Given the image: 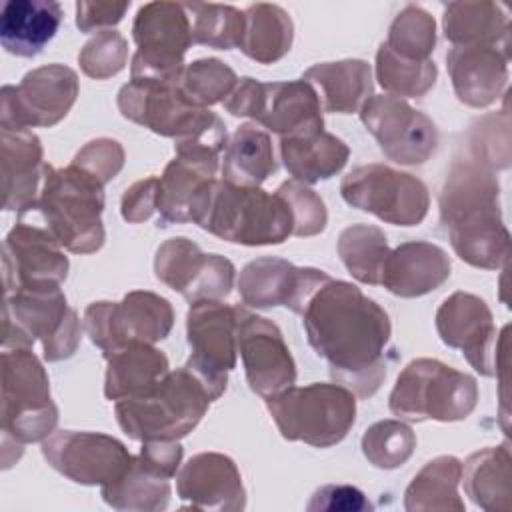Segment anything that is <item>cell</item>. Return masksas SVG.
<instances>
[{"label": "cell", "instance_id": "cell-1", "mask_svg": "<svg viewBox=\"0 0 512 512\" xmlns=\"http://www.w3.org/2000/svg\"><path fill=\"white\" fill-rule=\"evenodd\" d=\"M314 352L328 362L336 384L370 398L386 378L384 350L392 334L386 310L358 286L332 276L300 312Z\"/></svg>", "mask_w": 512, "mask_h": 512}, {"label": "cell", "instance_id": "cell-2", "mask_svg": "<svg viewBox=\"0 0 512 512\" xmlns=\"http://www.w3.org/2000/svg\"><path fill=\"white\" fill-rule=\"evenodd\" d=\"M440 224L454 252L470 266L496 270L508 262L510 234L502 222L496 172L474 158H456L440 192Z\"/></svg>", "mask_w": 512, "mask_h": 512}, {"label": "cell", "instance_id": "cell-3", "mask_svg": "<svg viewBox=\"0 0 512 512\" xmlns=\"http://www.w3.org/2000/svg\"><path fill=\"white\" fill-rule=\"evenodd\" d=\"M102 210L104 184L70 162L66 168L46 164L36 204L18 214L42 224L68 252L92 254L106 240Z\"/></svg>", "mask_w": 512, "mask_h": 512}, {"label": "cell", "instance_id": "cell-4", "mask_svg": "<svg viewBox=\"0 0 512 512\" xmlns=\"http://www.w3.org/2000/svg\"><path fill=\"white\" fill-rule=\"evenodd\" d=\"M194 224L226 242L244 246L282 244L292 236V214L278 194L224 180H214Z\"/></svg>", "mask_w": 512, "mask_h": 512}, {"label": "cell", "instance_id": "cell-5", "mask_svg": "<svg viewBox=\"0 0 512 512\" xmlns=\"http://www.w3.org/2000/svg\"><path fill=\"white\" fill-rule=\"evenodd\" d=\"M210 402L198 376L182 366L170 370L152 390L118 400L114 412L132 440H180L198 426Z\"/></svg>", "mask_w": 512, "mask_h": 512}, {"label": "cell", "instance_id": "cell-6", "mask_svg": "<svg viewBox=\"0 0 512 512\" xmlns=\"http://www.w3.org/2000/svg\"><path fill=\"white\" fill-rule=\"evenodd\" d=\"M2 318V350L32 348L40 340L44 360L58 362L70 358L82 340L80 318L68 306L60 286L22 288L4 294Z\"/></svg>", "mask_w": 512, "mask_h": 512}, {"label": "cell", "instance_id": "cell-7", "mask_svg": "<svg viewBox=\"0 0 512 512\" xmlns=\"http://www.w3.org/2000/svg\"><path fill=\"white\" fill-rule=\"evenodd\" d=\"M478 404L474 376L434 358L412 360L396 378L390 392V412L410 422H456Z\"/></svg>", "mask_w": 512, "mask_h": 512}, {"label": "cell", "instance_id": "cell-8", "mask_svg": "<svg viewBox=\"0 0 512 512\" xmlns=\"http://www.w3.org/2000/svg\"><path fill=\"white\" fill-rule=\"evenodd\" d=\"M266 408L282 438L316 448L342 442L356 420V396L342 384L290 386L268 398Z\"/></svg>", "mask_w": 512, "mask_h": 512}, {"label": "cell", "instance_id": "cell-9", "mask_svg": "<svg viewBox=\"0 0 512 512\" xmlns=\"http://www.w3.org/2000/svg\"><path fill=\"white\" fill-rule=\"evenodd\" d=\"M2 434L20 442H42L58 424L48 374L32 348L2 350Z\"/></svg>", "mask_w": 512, "mask_h": 512}, {"label": "cell", "instance_id": "cell-10", "mask_svg": "<svg viewBox=\"0 0 512 512\" xmlns=\"http://www.w3.org/2000/svg\"><path fill=\"white\" fill-rule=\"evenodd\" d=\"M232 116L252 118L280 138L306 136L324 130L322 106L306 80L260 82L240 78L222 102Z\"/></svg>", "mask_w": 512, "mask_h": 512}, {"label": "cell", "instance_id": "cell-11", "mask_svg": "<svg viewBox=\"0 0 512 512\" xmlns=\"http://www.w3.org/2000/svg\"><path fill=\"white\" fill-rule=\"evenodd\" d=\"M132 36L138 50L130 62V80H180L184 54L192 44V22L184 4L148 2L140 6Z\"/></svg>", "mask_w": 512, "mask_h": 512}, {"label": "cell", "instance_id": "cell-12", "mask_svg": "<svg viewBox=\"0 0 512 512\" xmlns=\"http://www.w3.org/2000/svg\"><path fill=\"white\" fill-rule=\"evenodd\" d=\"M82 326L106 356L132 342L164 340L174 326V310L160 294L132 290L120 302L100 300L86 306Z\"/></svg>", "mask_w": 512, "mask_h": 512}, {"label": "cell", "instance_id": "cell-13", "mask_svg": "<svg viewBox=\"0 0 512 512\" xmlns=\"http://www.w3.org/2000/svg\"><path fill=\"white\" fill-rule=\"evenodd\" d=\"M340 194L350 206L394 226H416L430 208L426 184L386 164L352 168L340 182Z\"/></svg>", "mask_w": 512, "mask_h": 512}, {"label": "cell", "instance_id": "cell-14", "mask_svg": "<svg viewBox=\"0 0 512 512\" xmlns=\"http://www.w3.org/2000/svg\"><path fill=\"white\" fill-rule=\"evenodd\" d=\"M236 326L238 306L222 300L192 302L186 314L190 358L184 366L198 376L212 402L224 394L228 372L236 366Z\"/></svg>", "mask_w": 512, "mask_h": 512}, {"label": "cell", "instance_id": "cell-15", "mask_svg": "<svg viewBox=\"0 0 512 512\" xmlns=\"http://www.w3.org/2000/svg\"><path fill=\"white\" fill-rule=\"evenodd\" d=\"M78 98V74L64 64H46L24 74L18 86H2V128H50Z\"/></svg>", "mask_w": 512, "mask_h": 512}, {"label": "cell", "instance_id": "cell-16", "mask_svg": "<svg viewBox=\"0 0 512 512\" xmlns=\"http://www.w3.org/2000/svg\"><path fill=\"white\" fill-rule=\"evenodd\" d=\"M360 120L392 162L416 166L436 152V124L404 98L372 94L360 108Z\"/></svg>", "mask_w": 512, "mask_h": 512}, {"label": "cell", "instance_id": "cell-17", "mask_svg": "<svg viewBox=\"0 0 512 512\" xmlns=\"http://www.w3.org/2000/svg\"><path fill=\"white\" fill-rule=\"evenodd\" d=\"M42 456L68 480L100 488L118 480L134 458L114 436L76 430L52 432L42 440Z\"/></svg>", "mask_w": 512, "mask_h": 512}, {"label": "cell", "instance_id": "cell-18", "mask_svg": "<svg viewBox=\"0 0 512 512\" xmlns=\"http://www.w3.org/2000/svg\"><path fill=\"white\" fill-rule=\"evenodd\" d=\"M68 256L38 222L20 218L2 244L4 294L22 288L60 286L68 276Z\"/></svg>", "mask_w": 512, "mask_h": 512}, {"label": "cell", "instance_id": "cell-19", "mask_svg": "<svg viewBox=\"0 0 512 512\" xmlns=\"http://www.w3.org/2000/svg\"><path fill=\"white\" fill-rule=\"evenodd\" d=\"M154 272L190 304L198 300H224L234 286V264L220 254H206L192 240L178 236L160 244Z\"/></svg>", "mask_w": 512, "mask_h": 512}, {"label": "cell", "instance_id": "cell-20", "mask_svg": "<svg viewBox=\"0 0 512 512\" xmlns=\"http://www.w3.org/2000/svg\"><path fill=\"white\" fill-rule=\"evenodd\" d=\"M236 346L254 394L268 400L294 386L296 364L274 322L238 306Z\"/></svg>", "mask_w": 512, "mask_h": 512}, {"label": "cell", "instance_id": "cell-21", "mask_svg": "<svg viewBox=\"0 0 512 512\" xmlns=\"http://www.w3.org/2000/svg\"><path fill=\"white\" fill-rule=\"evenodd\" d=\"M436 330L446 346L462 350L476 372L496 376V326L482 298L462 290L444 298L436 310Z\"/></svg>", "mask_w": 512, "mask_h": 512}, {"label": "cell", "instance_id": "cell-22", "mask_svg": "<svg viewBox=\"0 0 512 512\" xmlns=\"http://www.w3.org/2000/svg\"><path fill=\"white\" fill-rule=\"evenodd\" d=\"M330 276L318 268H298L288 260L264 256L248 262L238 278V294L252 308L286 306L300 314L308 298Z\"/></svg>", "mask_w": 512, "mask_h": 512}, {"label": "cell", "instance_id": "cell-23", "mask_svg": "<svg viewBox=\"0 0 512 512\" xmlns=\"http://www.w3.org/2000/svg\"><path fill=\"white\" fill-rule=\"evenodd\" d=\"M118 110L154 134L176 140L196 124L206 108L192 106L182 96L178 82L130 80L118 92Z\"/></svg>", "mask_w": 512, "mask_h": 512}, {"label": "cell", "instance_id": "cell-24", "mask_svg": "<svg viewBox=\"0 0 512 512\" xmlns=\"http://www.w3.org/2000/svg\"><path fill=\"white\" fill-rule=\"evenodd\" d=\"M178 498L196 510L238 512L246 508V490L234 460L220 452H200L182 464L176 476Z\"/></svg>", "mask_w": 512, "mask_h": 512}, {"label": "cell", "instance_id": "cell-25", "mask_svg": "<svg viewBox=\"0 0 512 512\" xmlns=\"http://www.w3.org/2000/svg\"><path fill=\"white\" fill-rule=\"evenodd\" d=\"M508 62L510 44L452 46L446 66L458 100L472 108L494 104L506 88Z\"/></svg>", "mask_w": 512, "mask_h": 512}, {"label": "cell", "instance_id": "cell-26", "mask_svg": "<svg viewBox=\"0 0 512 512\" xmlns=\"http://www.w3.org/2000/svg\"><path fill=\"white\" fill-rule=\"evenodd\" d=\"M2 208L24 212L36 204L44 180L40 138L26 128L0 130Z\"/></svg>", "mask_w": 512, "mask_h": 512}, {"label": "cell", "instance_id": "cell-27", "mask_svg": "<svg viewBox=\"0 0 512 512\" xmlns=\"http://www.w3.org/2000/svg\"><path fill=\"white\" fill-rule=\"evenodd\" d=\"M450 278L448 254L424 240L404 242L390 250L380 286L400 298L424 296Z\"/></svg>", "mask_w": 512, "mask_h": 512}, {"label": "cell", "instance_id": "cell-28", "mask_svg": "<svg viewBox=\"0 0 512 512\" xmlns=\"http://www.w3.org/2000/svg\"><path fill=\"white\" fill-rule=\"evenodd\" d=\"M62 6L52 0H8L0 10V44L20 58L38 56L56 36Z\"/></svg>", "mask_w": 512, "mask_h": 512}, {"label": "cell", "instance_id": "cell-29", "mask_svg": "<svg viewBox=\"0 0 512 512\" xmlns=\"http://www.w3.org/2000/svg\"><path fill=\"white\" fill-rule=\"evenodd\" d=\"M218 164L196 162L174 156L160 176V190L156 212L158 224H184L194 222V216L214 184Z\"/></svg>", "mask_w": 512, "mask_h": 512}, {"label": "cell", "instance_id": "cell-30", "mask_svg": "<svg viewBox=\"0 0 512 512\" xmlns=\"http://www.w3.org/2000/svg\"><path fill=\"white\" fill-rule=\"evenodd\" d=\"M302 80L316 90L322 112L332 114L360 112L374 88L370 64L358 58L314 64L302 74Z\"/></svg>", "mask_w": 512, "mask_h": 512}, {"label": "cell", "instance_id": "cell-31", "mask_svg": "<svg viewBox=\"0 0 512 512\" xmlns=\"http://www.w3.org/2000/svg\"><path fill=\"white\" fill-rule=\"evenodd\" d=\"M104 358V396L114 402L152 390L170 372L166 354L144 342L126 344Z\"/></svg>", "mask_w": 512, "mask_h": 512}, {"label": "cell", "instance_id": "cell-32", "mask_svg": "<svg viewBox=\"0 0 512 512\" xmlns=\"http://www.w3.org/2000/svg\"><path fill=\"white\" fill-rule=\"evenodd\" d=\"M348 156L350 148L326 130L280 138V158L284 168L302 184H316L332 178L346 166Z\"/></svg>", "mask_w": 512, "mask_h": 512}, {"label": "cell", "instance_id": "cell-33", "mask_svg": "<svg viewBox=\"0 0 512 512\" xmlns=\"http://www.w3.org/2000/svg\"><path fill=\"white\" fill-rule=\"evenodd\" d=\"M170 478L160 466L138 452L128 470L112 484L102 486L100 494L116 510L158 512L168 506Z\"/></svg>", "mask_w": 512, "mask_h": 512}, {"label": "cell", "instance_id": "cell-34", "mask_svg": "<svg viewBox=\"0 0 512 512\" xmlns=\"http://www.w3.org/2000/svg\"><path fill=\"white\" fill-rule=\"evenodd\" d=\"M508 444L488 446L472 456L462 466V482L470 500L488 512L512 510V470Z\"/></svg>", "mask_w": 512, "mask_h": 512}, {"label": "cell", "instance_id": "cell-35", "mask_svg": "<svg viewBox=\"0 0 512 512\" xmlns=\"http://www.w3.org/2000/svg\"><path fill=\"white\" fill-rule=\"evenodd\" d=\"M278 164L268 132L256 124L236 128L224 148L222 180L234 186L256 188L276 172Z\"/></svg>", "mask_w": 512, "mask_h": 512}, {"label": "cell", "instance_id": "cell-36", "mask_svg": "<svg viewBox=\"0 0 512 512\" xmlns=\"http://www.w3.org/2000/svg\"><path fill=\"white\" fill-rule=\"evenodd\" d=\"M442 28L452 46L510 44L508 14L496 2H450Z\"/></svg>", "mask_w": 512, "mask_h": 512}, {"label": "cell", "instance_id": "cell-37", "mask_svg": "<svg viewBox=\"0 0 512 512\" xmlns=\"http://www.w3.org/2000/svg\"><path fill=\"white\" fill-rule=\"evenodd\" d=\"M294 24L290 14L268 2L252 4L244 10V32L240 50L258 64H274L290 52Z\"/></svg>", "mask_w": 512, "mask_h": 512}, {"label": "cell", "instance_id": "cell-38", "mask_svg": "<svg viewBox=\"0 0 512 512\" xmlns=\"http://www.w3.org/2000/svg\"><path fill=\"white\" fill-rule=\"evenodd\" d=\"M462 480V462L454 456H438L424 464L404 492L408 512H464V500L458 494Z\"/></svg>", "mask_w": 512, "mask_h": 512}, {"label": "cell", "instance_id": "cell-39", "mask_svg": "<svg viewBox=\"0 0 512 512\" xmlns=\"http://www.w3.org/2000/svg\"><path fill=\"white\" fill-rule=\"evenodd\" d=\"M390 254L386 234L372 224H352L338 236V256L362 284H380Z\"/></svg>", "mask_w": 512, "mask_h": 512}, {"label": "cell", "instance_id": "cell-40", "mask_svg": "<svg viewBox=\"0 0 512 512\" xmlns=\"http://www.w3.org/2000/svg\"><path fill=\"white\" fill-rule=\"evenodd\" d=\"M438 78L434 60H412L396 54L384 42L376 52V80L396 98H420Z\"/></svg>", "mask_w": 512, "mask_h": 512}, {"label": "cell", "instance_id": "cell-41", "mask_svg": "<svg viewBox=\"0 0 512 512\" xmlns=\"http://www.w3.org/2000/svg\"><path fill=\"white\" fill-rule=\"evenodd\" d=\"M192 22V42L216 50L240 46L244 32V12L230 4L184 2Z\"/></svg>", "mask_w": 512, "mask_h": 512}, {"label": "cell", "instance_id": "cell-42", "mask_svg": "<svg viewBox=\"0 0 512 512\" xmlns=\"http://www.w3.org/2000/svg\"><path fill=\"white\" fill-rule=\"evenodd\" d=\"M236 72L218 58H200L184 66L178 88L182 96L196 108L224 102L236 86Z\"/></svg>", "mask_w": 512, "mask_h": 512}, {"label": "cell", "instance_id": "cell-43", "mask_svg": "<svg viewBox=\"0 0 512 512\" xmlns=\"http://www.w3.org/2000/svg\"><path fill=\"white\" fill-rule=\"evenodd\" d=\"M416 448L414 430L400 420H378L362 436L366 460L382 470L400 468L410 460Z\"/></svg>", "mask_w": 512, "mask_h": 512}, {"label": "cell", "instance_id": "cell-44", "mask_svg": "<svg viewBox=\"0 0 512 512\" xmlns=\"http://www.w3.org/2000/svg\"><path fill=\"white\" fill-rule=\"evenodd\" d=\"M384 44L404 58L428 60L436 46V22L424 8L410 4L390 24Z\"/></svg>", "mask_w": 512, "mask_h": 512}, {"label": "cell", "instance_id": "cell-45", "mask_svg": "<svg viewBox=\"0 0 512 512\" xmlns=\"http://www.w3.org/2000/svg\"><path fill=\"white\" fill-rule=\"evenodd\" d=\"M128 60V42L118 30H102L92 36L78 54V64L88 78L106 80L118 74Z\"/></svg>", "mask_w": 512, "mask_h": 512}, {"label": "cell", "instance_id": "cell-46", "mask_svg": "<svg viewBox=\"0 0 512 512\" xmlns=\"http://www.w3.org/2000/svg\"><path fill=\"white\" fill-rule=\"evenodd\" d=\"M508 114H490L478 120L468 134L470 158L488 166L490 170L508 168L510 164V138H508Z\"/></svg>", "mask_w": 512, "mask_h": 512}, {"label": "cell", "instance_id": "cell-47", "mask_svg": "<svg viewBox=\"0 0 512 512\" xmlns=\"http://www.w3.org/2000/svg\"><path fill=\"white\" fill-rule=\"evenodd\" d=\"M276 194L286 202L292 214L294 236H316L326 228L328 212L324 200L306 184L288 180L278 186Z\"/></svg>", "mask_w": 512, "mask_h": 512}, {"label": "cell", "instance_id": "cell-48", "mask_svg": "<svg viewBox=\"0 0 512 512\" xmlns=\"http://www.w3.org/2000/svg\"><path fill=\"white\" fill-rule=\"evenodd\" d=\"M72 164L106 186L124 166V148L112 138H96L76 152Z\"/></svg>", "mask_w": 512, "mask_h": 512}, {"label": "cell", "instance_id": "cell-49", "mask_svg": "<svg viewBox=\"0 0 512 512\" xmlns=\"http://www.w3.org/2000/svg\"><path fill=\"white\" fill-rule=\"evenodd\" d=\"M308 512H364L372 510L366 494L350 484H326L320 486L310 502L306 504Z\"/></svg>", "mask_w": 512, "mask_h": 512}, {"label": "cell", "instance_id": "cell-50", "mask_svg": "<svg viewBox=\"0 0 512 512\" xmlns=\"http://www.w3.org/2000/svg\"><path fill=\"white\" fill-rule=\"evenodd\" d=\"M158 190H160L158 176H148L144 180L134 182L130 188H126V192L120 200L122 218L130 224H140V222L148 220L156 212Z\"/></svg>", "mask_w": 512, "mask_h": 512}, {"label": "cell", "instance_id": "cell-51", "mask_svg": "<svg viewBox=\"0 0 512 512\" xmlns=\"http://www.w3.org/2000/svg\"><path fill=\"white\" fill-rule=\"evenodd\" d=\"M128 8L130 2H78L76 26L80 28V32L110 30L122 20Z\"/></svg>", "mask_w": 512, "mask_h": 512}]
</instances>
